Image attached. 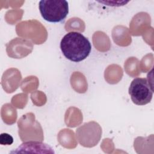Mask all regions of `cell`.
<instances>
[{"label":"cell","mask_w":154,"mask_h":154,"mask_svg":"<svg viewBox=\"0 0 154 154\" xmlns=\"http://www.w3.org/2000/svg\"><path fill=\"white\" fill-rule=\"evenodd\" d=\"M129 94L134 103L144 105L149 103L153 96V89L148 78H136L129 87Z\"/></svg>","instance_id":"3"},{"label":"cell","mask_w":154,"mask_h":154,"mask_svg":"<svg viewBox=\"0 0 154 154\" xmlns=\"http://www.w3.org/2000/svg\"><path fill=\"white\" fill-rule=\"evenodd\" d=\"M13 142V137L7 133L1 134L0 137V143L2 145H10Z\"/></svg>","instance_id":"5"},{"label":"cell","mask_w":154,"mask_h":154,"mask_svg":"<svg viewBox=\"0 0 154 154\" xmlns=\"http://www.w3.org/2000/svg\"><path fill=\"white\" fill-rule=\"evenodd\" d=\"M38 8L43 19L51 23L64 21L69 13V3L65 0H42Z\"/></svg>","instance_id":"2"},{"label":"cell","mask_w":154,"mask_h":154,"mask_svg":"<svg viewBox=\"0 0 154 154\" xmlns=\"http://www.w3.org/2000/svg\"><path fill=\"white\" fill-rule=\"evenodd\" d=\"M77 139L81 146L87 147L95 146L102 136V128L95 122L85 123L76 130Z\"/></svg>","instance_id":"4"},{"label":"cell","mask_w":154,"mask_h":154,"mask_svg":"<svg viewBox=\"0 0 154 154\" xmlns=\"http://www.w3.org/2000/svg\"><path fill=\"white\" fill-rule=\"evenodd\" d=\"M60 49L64 56L73 62H80L90 54L91 45L81 33L71 31L66 34L60 42Z\"/></svg>","instance_id":"1"}]
</instances>
